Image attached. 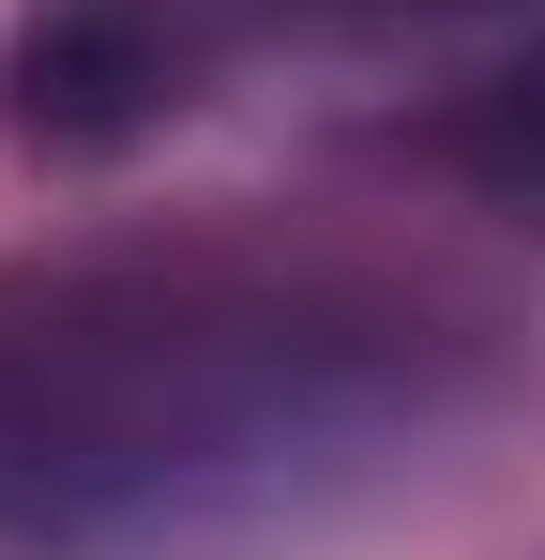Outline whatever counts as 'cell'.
I'll return each instance as SVG.
<instances>
[{
    "instance_id": "obj_1",
    "label": "cell",
    "mask_w": 545,
    "mask_h": 560,
    "mask_svg": "<svg viewBox=\"0 0 545 560\" xmlns=\"http://www.w3.org/2000/svg\"><path fill=\"white\" fill-rule=\"evenodd\" d=\"M454 409V334L349 288L91 273L0 318V560H272Z\"/></svg>"
}]
</instances>
